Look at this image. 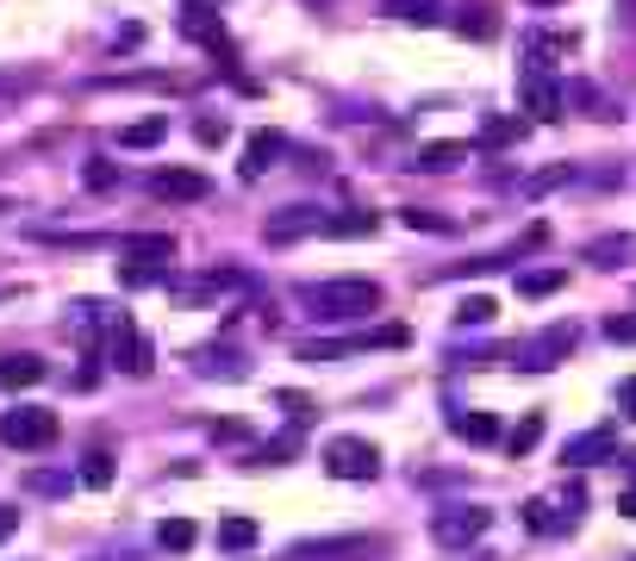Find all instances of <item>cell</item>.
I'll list each match as a JSON object with an SVG mask.
<instances>
[{
    "instance_id": "4316f807",
    "label": "cell",
    "mask_w": 636,
    "mask_h": 561,
    "mask_svg": "<svg viewBox=\"0 0 636 561\" xmlns=\"http://www.w3.org/2000/svg\"><path fill=\"white\" fill-rule=\"evenodd\" d=\"M156 542L181 556V549H193V524H188V518H169V524H163V530H156Z\"/></svg>"
},
{
    "instance_id": "52a82bcc",
    "label": "cell",
    "mask_w": 636,
    "mask_h": 561,
    "mask_svg": "<svg viewBox=\"0 0 636 561\" xmlns=\"http://www.w3.org/2000/svg\"><path fill=\"white\" fill-rule=\"evenodd\" d=\"M119 256H125L132 269H163V262H175V237L169 232H132V237H119Z\"/></svg>"
},
{
    "instance_id": "8fae6325",
    "label": "cell",
    "mask_w": 636,
    "mask_h": 561,
    "mask_svg": "<svg viewBox=\"0 0 636 561\" xmlns=\"http://www.w3.org/2000/svg\"><path fill=\"white\" fill-rule=\"evenodd\" d=\"M44 374H51V362H44V356H0V393L38 388Z\"/></svg>"
},
{
    "instance_id": "f1b7e54d",
    "label": "cell",
    "mask_w": 636,
    "mask_h": 561,
    "mask_svg": "<svg viewBox=\"0 0 636 561\" xmlns=\"http://www.w3.org/2000/svg\"><path fill=\"white\" fill-rule=\"evenodd\" d=\"M605 337H612V344H636V312H612V318H605Z\"/></svg>"
},
{
    "instance_id": "4fadbf2b",
    "label": "cell",
    "mask_w": 636,
    "mask_h": 561,
    "mask_svg": "<svg viewBox=\"0 0 636 561\" xmlns=\"http://www.w3.org/2000/svg\"><path fill=\"white\" fill-rule=\"evenodd\" d=\"M150 194L156 200H207V175H193V169H163L150 181Z\"/></svg>"
},
{
    "instance_id": "2e32d148",
    "label": "cell",
    "mask_w": 636,
    "mask_h": 561,
    "mask_svg": "<svg viewBox=\"0 0 636 561\" xmlns=\"http://www.w3.org/2000/svg\"><path fill=\"white\" fill-rule=\"evenodd\" d=\"M244 288V274L237 269H212L200 281H181V300H219V293H237Z\"/></svg>"
},
{
    "instance_id": "d4e9b609",
    "label": "cell",
    "mask_w": 636,
    "mask_h": 561,
    "mask_svg": "<svg viewBox=\"0 0 636 561\" xmlns=\"http://www.w3.org/2000/svg\"><path fill=\"white\" fill-rule=\"evenodd\" d=\"M561 281H568L561 269H537V274H524V281H518V293H524V300H543V293H556Z\"/></svg>"
},
{
    "instance_id": "3957f363",
    "label": "cell",
    "mask_w": 636,
    "mask_h": 561,
    "mask_svg": "<svg viewBox=\"0 0 636 561\" xmlns=\"http://www.w3.org/2000/svg\"><path fill=\"white\" fill-rule=\"evenodd\" d=\"M580 344L574 325H543L537 337H524V344H512V368H524V374H549L556 362H568Z\"/></svg>"
},
{
    "instance_id": "1f68e13d",
    "label": "cell",
    "mask_w": 636,
    "mask_h": 561,
    "mask_svg": "<svg viewBox=\"0 0 636 561\" xmlns=\"http://www.w3.org/2000/svg\"><path fill=\"white\" fill-rule=\"evenodd\" d=\"M518 132H524L518 119H487V132H481V137H487V144H512Z\"/></svg>"
},
{
    "instance_id": "8d00e7d4",
    "label": "cell",
    "mask_w": 636,
    "mask_h": 561,
    "mask_svg": "<svg viewBox=\"0 0 636 561\" xmlns=\"http://www.w3.org/2000/svg\"><path fill=\"white\" fill-rule=\"evenodd\" d=\"M13 530H20V505H0V542L13 537Z\"/></svg>"
},
{
    "instance_id": "7c38bea8",
    "label": "cell",
    "mask_w": 636,
    "mask_h": 561,
    "mask_svg": "<svg viewBox=\"0 0 636 561\" xmlns=\"http://www.w3.org/2000/svg\"><path fill=\"white\" fill-rule=\"evenodd\" d=\"M524 106L537 119H556L561 106H568V94H561L556 81H543V69H524Z\"/></svg>"
},
{
    "instance_id": "83f0119b",
    "label": "cell",
    "mask_w": 636,
    "mask_h": 561,
    "mask_svg": "<svg viewBox=\"0 0 636 561\" xmlns=\"http://www.w3.org/2000/svg\"><path fill=\"white\" fill-rule=\"evenodd\" d=\"M493 300H487V293H475V300H462V312H456V325H493Z\"/></svg>"
},
{
    "instance_id": "9a60e30c",
    "label": "cell",
    "mask_w": 636,
    "mask_h": 561,
    "mask_svg": "<svg viewBox=\"0 0 636 561\" xmlns=\"http://www.w3.org/2000/svg\"><path fill=\"white\" fill-rule=\"evenodd\" d=\"M219 7H225V0H181V32H188V38H207L212 51H219V25H212Z\"/></svg>"
},
{
    "instance_id": "30bf717a",
    "label": "cell",
    "mask_w": 636,
    "mask_h": 561,
    "mask_svg": "<svg viewBox=\"0 0 636 561\" xmlns=\"http://www.w3.org/2000/svg\"><path fill=\"white\" fill-rule=\"evenodd\" d=\"M281 156H288V137H281V132H256L250 144H244V181H263Z\"/></svg>"
},
{
    "instance_id": "5bb4252c",
    "label": "cell",
    "mask_w": 636,
    "mask_h": 561,
    "mask_svg": "<svg viewBox=\"0 0 636 561\" xmlns=\"http://www.w3.org/2000/svg\"><path fill=\"white\" fill-rule=\"evenodd\" d=\"M456 162H468V144H456V137H444V144H419V156H412V169H424V175H449Z\"/></svg>"
},
{
    "instance_id": "7a4b0ae2",
    "label": "cell",
    "mask_w": 636,
    "mask_h": 561,
    "mask_svg": "<svg viewBox=\"0 0 636 561\" xmlns=\"http://www.w3.org/2000/svg\"><path fill=\"white\" fill-rule=\"evenodd\" d=\"M57 412L51 406H13V412H0V444L7 449H25V456H38V449L57 444Z\"/></svg>"
},
{
    "instance_id": "9c48e42d",
    "label": "cell",
    "mask_w": 636,
    "mask_h": 561,
    "mask_svg": "<svg viewBox=\"0 0 636 561\" xmlns=\"http://www.w3.org/2000/svg\"><path fill=\"white\" fill-rule=\"evenodd\" d=\"M325 218L319 206H288V213L269 218V244H293V237H325Z\"/></svg>"
},
{
    "instance_id": "277c9868",
    "label": "cell",
    "mask_w": 636,
    "mask_h": 561,
    "mask_svg": "<svg viewBox=\"0 0 636 561\" xmlns=\"http://www.w3.org/2000/svg\"><path fill=\"white\" fill-rule=\"evenodd\" d=\"M487 530H493V512H487V505H437V512H431L437 549H468V542H481Z\"/></svg>"
},
{
    "instance_id": "ba28073f",
    "label": "cell",
    "mask_w": 636,
    "mask_h": 561,
    "mask_svg": "<svg viewBox=\"0 0 636 561\" xmlns=\"http://www.w3.org/2000/svg\"><path fill=\"white\" fill-rule=\"evenodd\" d=\"M113 362L125 368V374H137V381L150 374V337H144L132 318H119V325H113Z\"/></svg>"
},
{
    "instance_id": "d6986e66",
    "label": "cell",
    "mask_w": 636,
    "mask_h": 561,
    "mask_svg": "<svg viewBox=\"0 0 636 561\" xmlns=\"http://www.w3.org/2000/svg\"><path fill=\"white\" fill-rule=\"evenodd\" d=\"M624 256H636V237H593V244H587V262H599V269H617V262H624Z\"/></svg>"
},
{
    "instance_id": "44dd1931",
    "label": "cell",
    "mask_w": 636,
    "mask_h": 561,
    "mask_svg": "<svg viewBox=\"0 0 636 561\" xmlns=\"http://www.w3.org/2000/svg\"><path fill=\"white\" fill-rule=\"evenodd\" d=\"M375 232H381L375 213H331L325 218V237H375Z\"/></svg>"
},
{
    "instance_id": "e575fe53",
    "label": "cell",
    "mask_w": 636,
    "mask_h": 561,
    "mask_svg": "<svg viewBox=\"0 0 636 561\" xmlns=\"http://www.w3.org/2000/svg\"><path fill=\"white\" fill-rule=\"evenodd\" d=\"M462 32H475V38H493V20H487V7H475V20H462Z\"/></svg>"
},
{
    "instance_id": "d6a6232c",
    "label": "cell",
    "mask_w": 636,
    "mask_h": 561,
    "mask_svg": "<svg viewBox=\"0 0 636 561\" xmlns=\"http://www.w3.org/2000/svg\"><path fill=\"white\" fill-rule=\"evenodd\" d=\"M561 181H568V162H561V169H543V175H531V181H524V194H543V188H561Z\"/></svg>"
},
{
    "instance_id": "d590c367",
    "label": "cell",
    "mask_w": 636,
    "mask_h": 561,
    "mask_svg": "<svg viewBox=\"0 0 636 561\" xmlns=\"http://www.w3.org/2000/svg\"><path fill=\"white\" fill-rule=\"evenodd\" d=\"M88 188H113V162H88Z\"/></svg>"
},
{
    "instance_id": "8992f818",
    "label": "cell",
    "mask_w": 636,
    "mask_h": 561,
    "mask_svg": "<svg viewBox=\"0 0 636 561\" xmlns=\"http://www.w3.org/2000/svg\"><path fill=\"white\" fill-rule=\"evenodd\" d=\"M561 462H568V468H599V462H617V425H593V430H580V437H568V449H561Z\"/></svg>"
},
{
    "instance_id": "5b68a950",
    "label": "cell",
    "mask_w": 636,
    "mask_h": 561,
    "mask_svg": "<svg viewBox=\"0 0 636 561\" xmlns=\"http://www.w3.org/2000/svg\"><path fill=\"white\" fill-rule=\"evenodd\" d=\"M325 468L337 474V481H375V474H381V449L362 444V437H331Z\"/></svg>"
},
{
    "instance_id": "484cf974",
    "label": "cell",
    "mask_w": 636,
    "mask_h": 561,
    "mask_svg": "<svg viewBox=\"0 0 636 561\" xmlns=\"http://www.w3.org/2000/svg\"><path fill=\"white\" fill-rule=\"evenodd\" d=\"M387 13H393V20H412V25L437 20V7H431V0H387Z\"/></svg>"
},
{
    "instance_id": "7402d4cb",
    "label": "cell",
    "mask_w": 636,
    "mask_h": 561,
    "mask_svg": "<svg viewBox=\"0 0 636 561\" xmlns=\"http://www.w3.org/2000/svg\"><path fill=\"white\" fill-rule=\"evenodd\" d=\"M349 349H362V337H312V344H300V362H337V356H349Z\"/></svg>"
},
{
    "instance_id": "603a6c76",
    "label": "cell",
    "mask_w": 636,
    "mask_h": 561,
    "mask_svg": "<svg viewBox=\"0 0 636 561\" xmlns=\"http://www.w3.org/2000/svg\"><path fill=\"white\" fill-rule=\"evenodd\" d=\"M537 444H543V412H524V418H518V430L505 437V449H512V456H531Z\"/></svg>"
},
{
    "instance_id": "ffe728a7",
    "label": "cell",
    "mask_w": 636,
    "mask_h": 561,
    "mask_svg": "<svg viewBox=\"0 0 636 561\" xmlns=\"http://www.w3.org/2000/svg\"><path fill=\"white\" fill-rule=\"evenodd\" d=\"M219 549H225V556L256 549V518H219Z\"/></svg>"
},
{
    "instance_id": "74e56055",
    "label": "cell",
    "mask_w": 636,
    "mask_h": 561,
    "mask_svg": "<svg viewBox=\"0 0 636 561\" xmlns=\"http://www.w3.org/2000/svg\"><path fill=\"white\" fill-rule=\"evenodd\" d=\"M617 406H624V418H636V374L617 388Z\"/></svg>"
},
{
    "instance_id": "4dcf8cb0",
    "label": "cell",
    "mask_w": 636,
    "mask_h": 561,
    "mask_svg": "<svg viewBox=\"0 0 636 561\" xmlns=\"http://www.w3.org/2000/svg\"><path fill=\"white\" fill-rule=\"evenodd\" d=\"M193 137H200V144H225V137H232V125H225V119H200V125H193Z\"/></svg>"
},
{
    "instance_id": "f35d334b",
    "label": "cell",
    "mask_w": 636,
    "mask_h": 561,
    "mask_svg": "<svg viewBox=\"0 0 636 561\" xmlns=\"http://www.w3.org/2000/svg\"><path fill=\"white\" fill-rule=\"evenodd\" d=\"M617 512H624V518H636V486L624 493V500H617Z\"/></svg>"
},
{
    "instance_id": "6da1fadb",
    "label": "cell",
    "mask_w": 636,
    "mask_h": 561,
    "mask_svg": "<svg viewBox=\"0 0 636 561\" xmlns=\"http://www.w3.org/2000/svg\"><path fill=\"white\" fill-rule=\"evenodd\" d=\"M300 300L312 306V318L349 325V318L381 312V281H368V274H337V281H312V288H300Z\"/></svg>"
},
{
    "instance_id": "ac0fdd59",
    "label": "cell",
    "mask_w": 636,
    "mask_h": 561,
    "mask_svg": "<svg viewBox=\"0 0 636 561\" xmlns=\"http://www.w3.org/2000/svg\"><path fill=\"white\" fill-rule=\"evenodd\" d=\"M163 137H169V113H156V119H137V125H125V132H119V144H125V150H150V144H163Z\"/></svg>"
},
{
    "instance_id": "836d02e7",
    "label": "cell",
    "mask_w": 636,
    "mask_h": 561,
    "mask_svg": "<svg viewBox=\"0 0 636 561\" xmlns=\"http://www.w3.org/2000/svg\"><path fill=\"white\" fill-rule=\"evenodd\" d=\"M524 524H531V530H556V518H549V505H543V500L524 505Z\"/></svg>"
},
{
    "instance_id": "cb8c5ba5",
    "label": "cell",
    "mask_w": 636,
    "mask_h": 561,
    "mask_svg": "<svg viewBox=\"0 0 636 561\" xmlns=\"http://www.w3.org/2000/svg\"><path fill=\"white\" fill-rule=\"evenodd\" d=\"M81 486H113V456H107V449H88V456H81Z\"/></svg>"
},
{
    "instance_id": "f546056e",
    "label": "cell",
    "mask_w": 636,
    "mask_h": 561,
    "mask_svg": "<svg viewBox=\"0 0 636 561\" xmlns=\"http://www.w3.org/2000/svg\"><path fill=\"white\" fill-rule=\"evenodd\" d=\"M405 225H412V232H449V218H437V213H424V206H405Z\"/></svg>"
},
{
    "instance_id": "ab89813d",
    "label": "cell",
    "mask_w": 636,
    "mask_h": 561,
    "mask_svg": "<svg viewBox=\"0 0 636 561\" xmlns=\"http://www.w3.org/2000/svg\"><path fill=\"white\" fill-rule=\"evenodd\" d=\"M537 7H556V0H537Z\"/></svg>"
},
{
    "instance_id": "e0dca14e",
    "label": "cell",
    "mask_w": 636,
    "mask_h": 561,
    "mask_svg": "<svg viewBox=\"0 0 636 561\" xmlns=\"http://www.w3.org/2000/svg\"><path fill=\"white\" fill-rule=\"evenodd\" d=\"M449 430H456L462 444H493V437H500V418H493V412H456Z\"/></svg>"
}]
</instances>
